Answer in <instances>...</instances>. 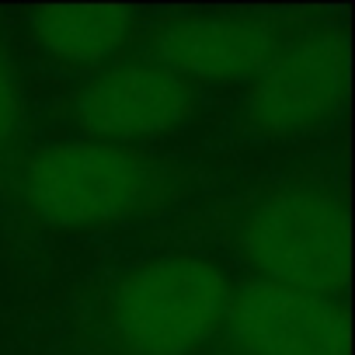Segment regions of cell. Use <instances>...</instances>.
Here are the masks:
<instances>
[{"label":"cell","instance_id":"6da1fadb","mask_svg":"<svg viewBox=\"0 0 355 355\" xmlns=\"http://www.w3.org/2000/svg\"><path fill=\"white\" fill-rule=\"evenodd\" d=\"M230 282L196 254H167L125 272L108 300V338L122 355H196L227 320Z\"/></svg>","mask_w":355,"mask_h":355},{"label":"cell","instance_id":"7a4b0ae2","mask_svg":"<svg viewBox=\"0 0 355 355\" xmlns=\"http://www.w3.org/2000/svg\"><path fill=\"white\" fill-rule=\"evenodd\" d=\"M18 196L46 227H115L150 202L153 167L122 143H63L39 150L21 167Z\"/></svg>","mask_w":355,"mask_h":355},{"label":"cell","instance_id":"3957f363","mask_svg":"<svg viewBox=\"0 0 355 355\" xmlns=\"http://www.w3.org/2000/svg\"><path fill=\"white\" fill-rule=\"evenodd\" d=\"M237 248L258 282L334 293L348 268L341 202L320 185H286L261 196L241 220Z\"/></svg>","mask_w":355,"mask_h":355},{"label":"cell","instance_id":"277c9868","mask_svg":"<svg viewBox=\"0 0 355 355\" xmlns=\"http://www.w3.org/2000/svg\"><path fill=\"white\" fill-rule=\"evenodd\" d=\"M345 94V46L331 32L303 35L265 63L244 94V122L265 139H293L327 125Z\"/></svg>","mask_w":355,"mask_h":355},{"label":"cell","instance_id":"5b68a950","mask_svg":"<svg viewBox=\"0 0 355 355\" xmlns=\"http://www.w3.org/2000/svg\"><path fill=\"white\" fill-rule=\"evenodd\" d=\"M227 334L241 355H345V310L327 293L251 282L230 296Z\"/></svg>","mask_w":355,"mask_h":355},{"label":"cell","instance_id":"8992f818","mask_svg":"<svg viewBox=\"0 0 355 355\" xmlns=\"http://www.w3.org/2000/svg\"><path fill=\"white\" fill-rule=\"evenodd\" d=\"M192 87L157 60H125L98 70L77 98L87 132L105 143L143 139L178 129L192 119Z\"/></svg>","mask_w":355,"mask_h":355},{"label":"cell","instance_id":"52a82bcc","mask_svg":"<svg viewBox=\"0 0 355 355\" xmlns=\"http://www.w3.org/2000/svg\"><path fill=\"white\" fill-rule=\"evenodd\" d=\"M279 46L275 25L254 15H185L153 32L160 67L206 84H251Z\"/></svg>","mask_w":355,"mask_h":355},{"label":"cell","instance_id":"ba28073f","mask_svg":"<svg viewBox=\"0 0 355 355\" xmlns=\"http://www.w3.org/2000/svg\"><path fill=\"white\" fill-rule=\"evenodd\" d=\"M32 28L53 63L84 70L108 63L125 46L132 15L125 8H42Z\"/></svg>","mask_w":355,"mask_h":355},{"label":"cell","instance_id":"9c48e42d","mask_svg":"<svg viewBox=\"0 0 355 355\" xmlns=\"http://www.w3.org/2000/svg\"><path fill=\"white\" fill-rule=\"evenodd\" d=\"M25 122V94L11 60L0 53V150L11 146Z\"/></svg>","mask_w":355,"mask_h":355}]
</instances>
